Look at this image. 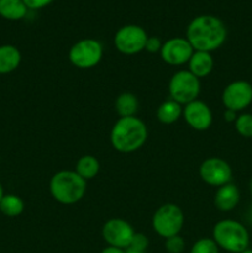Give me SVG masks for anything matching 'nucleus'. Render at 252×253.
<instances>
[{"instance_id": "nucleus-1", "label": "nucleus", "mask_w": 252, "mask_h": 253, "mask_svg": "<svg viewBox=\"0 0 252 253\" xmlns=\"http://www.w3.org/2000/svg\"><path fill=\"white\" fill-rule=\"evenodd\" d=\"M227 30L221 19L214 15H199L189 22L187 37L194 51L211 53L224 44Z\"/></svg>"}, {"instance_id": "nucleus-2", "label": "nucleus", "mask_w": 252, "mask_h": 253, "mask_svg": "<svg viewBox=\"0 0 252 253\" xmlns=\"http://www.w3.org/2000/svg\"><path fill=\"white\" fill-rule=\"evenodd\" d=\"M146 124L137 116L119 118L110 132V142L114 150L121 153H131L140 150L147 141Z\"/></svg>"}, {"instance_id": "nucleus-3", "label": "nucleus", "mask_w": 252, "mask_h": 253, "mask_svg": "<svg viewBox=\"0 0 252 253\" xmlns=\"http://www.w3.org/2000/svg\"><path fill=\"white\" fill-rule=\"evenodd\" d=\"M49 192L53 199L61 204H74L85 195L86 180L77 174L76 170H61L51 178Z\"/></svg>"}, {"instance_id": "nucleus-4", "label": "nucleus", "mask_w": 252, "mask_h": 253, "mask_svg": "<svg viewBox=\"0 0 252 253\" xmlns=\"http://www.w3.org/2000/svg\"><path fill=\"white\" fill-rule=\"evenodd\" d=\"M212 240L216 242L219 249L231 253H241L249 249L250 235L241 222L225 219L215 224Z\"/></svg>"}, {"instance_id": "nucleus-5", "label": "nucleus", "mask_w": 252, "mask_h": 253, "mask_svg": "<svg viewBox=\"0 0 252 253\" xmlns=\"http://www.w3.org/2000/svg\"><path fill=\"white\" fill-rule=\"evenodd\" d=\"M184 225L183 210L173 203L161 205L152 216V229L158 236L163 239L179 235Z\"/></svg>"}, {"instance_id": "nucleus-6", "label": "nucleus", "mask_w": 252, "mask_h": 253, "mask_svg": "<svg viewBox=\"0 0 252 253\" xmlns=\"http://www.w3.org/2000/svg\"><path fill=\"white\" fill-rule=\"evenodd\" d=\"M168 90L172 100L177 101L180 105H187L197 100L199 96L200 81L188 69H180L170 78Z\"/></svg>"}, {"instance_id": "nucleus-7", "label": "nucleus", "mask_w": 252, "mask_h": 253, "mask_svg": "<svg viewBox=\"0 0 252 253\" xmlns=\"http://www.w3.org/2000/svg\"><path fill=\"white\" fill-rule=\"evenodd\" d=\"M103 44L95 39H83L71 47L68 58L74 67L89 69L100 63L103 58Z\"/></svg>"}, {"instance_id": "nucleus-8", "label": "nucleus", "mask_w": 252, "mask_h": 253, "mask_svg": "<svg viewBox=\"0 0 252 253\" xmlns=\"http://www.w3.org/2000/svg\"><path fill=\"white\" fill-rule=\"evenodd\" d=\"M148 35L143 27L138 25H125L116 31L114 44L120 53L132 56L145 49Z\"/></svg>"}, {"instance_id": "nucleus-9", "label": "nucleus", "mask_w": 252, "mask_h": 253, "mask_svg": "<svg viewBox=\"0 0 252 253\" xmlns=\"http://www.w3.org/2000/svg\"><path fill=\"white\" fill-rule=\"evenodd\" d=\"M199 175L208 185L219 188L231 183L232 169L229 163L222 158L209 157L200 165Z\"/></svg>"}, {"instance_id": "nucleus-10", "label": "nucleus", "mask_w": 252, "mask_h": 253, "mask_svg": "<svg viewBox=\"0 0 252 253\" xmlns=\"http://www.w3.org/2000/svg\"><path fill=\"white\" fill-rule=\"evenodd\" d=\"M103 239L109 246L126 250L131 244L135 230L123 219H110L104 224L101 230Z\"/></svg>"}, {"instance_id": "nucleus-11", "label": "nucleus", "mask_w": 252, "mask_h": 253, "mask_svg": "<svg viewBox=\"0 0 252 253\" xmlns=\"http://www.w3.org/2000/svg\"><path fill=\"white\" fill-rule=\"evenodd\" d=\"M221 100L225 108L239 113L252 103V85L246 81L232 82L222 91Z\"/></svg>"}, {"instance_id": "nucleus-12", "label": "nucleus", "mask_w": 252, "mask_h": 253, "mask_svg": "<svg viewBox=\"0 0 252 253\" xmlns=\"http://www.w3.org/2000/svg\"><path fill=\"white\" fill-rule=\"evenodd\" d=\"M194 53L192 44L184 37H172L162 43L160 56L163 62L170 66H183L188 63Z\"/></svg>"}, {"instance_id": "nucleus-13", "label": "nucleus", "mask_w": 252, "mask_h": 253, "mask_svg": "<svg viewBox=\"0 0 252 253\" xmlns=\"http://www.w3.org/2000/svg\"><path fill=\"white\" fill-rule=\"evenodd\" d=\"M185 123L195 131H205L211 126L212 113L209 105L202 100H194L183 108Z\"/></svg>"}, {"instance_id": "nucleus-14", "label": "nucleus", "mask_w": 252, "mask_h": 253, "mask_svg": "<svg viewBox=\"0 0 252 253\" xmlns=\"http://www.w3.org/2000/svg\"><path fill=\"white\" fill-rule=\"evenodd\" d=\"M240 202V190L232 183L217 188L214 197L215 207L221 211H230L235 209Z\"/></svg>"}, {"instance_id": "nucleus-15", "label": "nucleus", "mask_w": 252, "mask_h": 253, "mask_svg": "<svg viewBox=\"0 0 252 253\" xmlns=\"http://www.w3.org/2000/svg\"><path fill=\"white\" fill-rule=\"evenodd\" d=\"M214 68V58L211 53L203 51H194L188 62V71L197 78H205Z\"/></svg>"}, {"instance_id": "nucleus-16", "label": "nucleus", "mask_w": 252, "mask_h": 253, "mask_svg": "<svg viewBox=\"0 0 252 253\" xmlns=\"http://www.w3.org/2000/svg\"><path fill=\"white\" fill-rule=\"evenodd\" d=\"M21 62V53L11 44L0 46V74H7L14 72Z\"/></svg>"}, {"instance_id": "nucleus-17", "label": "nucleus", "mask_w": 252, "mask_h": 253, "mask_svg": "<svg viewBox=\"0 0 252 253\" xmlns=\"http://www.w3.org/2000/svg\"><path fill=\"white\" fill-rule=\"evenodd\" d=\"M156 116H157L158 121L166 125L175 123L179 120L183 116V106L180 105L177 101L172 100H166L161 104L156 111Z\"/></svg>"}, {"instance_id": "nucleus-18", "label": "nucleus", "mask_w": 252, "mask_h": 253, "mask_svg": "<svg viewBox=\"0 0 252 253\" xmlns=\"http://www.w3.org/2000/svg\"><path fill=\"white\" fill-rule=\"evenodd\" d=\"M27 6L22 0H0V16L17 21L26 16Z\"/></svg>"}, {"instance_id": "nucleus-19", "label": "nucleus", "mask_w": 252, "mask_h": 253, "mask_svg": "<svg viewBox=\"0 0 252 253\" xmlns=\"http://www.w3.org/2000/svg\"><path fill=\"white\" fill-rule=\"evenodd\" d=\"M138 110V100L135 94L126 93L120 94L115 100V111L120 118L135 116Z\"/></svg>"}, {"instance_id": "nucleus-20", "label": "nucleus", "mask_w": 252, "mask_h": 253, "mask_svg": "<svg viewBox=\"0 0 252 253\" xmlns=\"http://www.w3.org/2000/svg\"><path fill=\"white\" fill-rule=\"evenodd\" d=\"M77 174L81 175L84 180H90L98 175L99 170H100V163L96 160L94 156L85 155L82 156L78 161H77L76 169Z\"/></svg>"}, {"instance_id": "nucleus-21", "label": "nucleus", "mask_w": 252, "mask_h": 253, "mask_svg": "<svg viewBox=\"0 0 252 253\" xmlns=\"http://www.w3.org/2000/svg\"><path fill=\"white\" fill-rule=\"evenodd\" d=\"M25 204L20 197L15 194H7L0 200V211L9 217H16L24 211Z\"/></svg>"}, {"instance_id": "nucleus-22", "label": "nucleus", "mask_w": 252, "mask_h": 253, "mask_svg": "<svg viewBox=\"0 0 252 253\" xmlns=\"http://www.w3.org/2000/svg\"><path fill=\"white\" fill-rule=\"evenodd\" d=\"M235 130L242 137L251 138L252 137V114H241L237 115L235 120Z\"/></svg>"}, {"instance_id": "nucleus-23", "label": "nucleus", "mask_w": 252, "mask_h": 253, "mask_svg": "<svg viewBox=\"0 0 252 253\" xmlns=\"http://www.w3.org/2000/svg\"><path fill=\"white\" fill-rule=\"evenodd\" d=\"M190 253H219V246L212 239H200L190 249Z\"/></svg>"}, {"instance_id": "nucleus-24", "label": "nucleus", "mask_w": 252, "mask_h": 253, "mask_svg": "<svg viewBox=\"0 0 252 253\" xmlns=\"http://www.w3.org/2000/svg\"><path fill=\"white\" fill-rule=\"evenodd\" d=\"M165 247L168 253H182L185 249V241L182 236L175 235V236L166 239Z\"/></svg>"}, {"instance_id": "nucleus-25", "label": "nucleus", "mask_w": 252, "mask_h": 253, "mask_svg": "<svg viewBox=\"0 0 252 253\" xmlns=\"http://www.w3.org/2000/svg\"><path fill=\"white\" fill-rule=\"evenodd\" d=\"M128 247H131V249L133 250H137V251L146 252V250H147L148 247V239L145 235L141 234V232H135Z\"/></svg>"}, {"instance_id": "nucleus-26", "label": "nucleus", "mask_w": 252, "mask_h": 253, "mask_svg": "<svg viewBox=\"0 0 252 253\" xmlns=\"http://www.w3.org/2000/svg\"><path fill=\"white\" fill-rule=\"evenodd\" d=\"M161 48H162V42H161V40L156 36H148L145 46L146 51L150 52V53H160Z\"/></svg>"}, {"instance_id": "nucleus-27", "label": "nucleus", "mask_w": 252, "mask_h": 253, "mask_svg": "<svg viewBox=\"0 0 252 253\" xmlns=\"http://www.w3.org/2000/svg\"><path fill=\"white\" fill-rule=\"evenodd\" d=\"M24 4L26 5L27 9L31 10H39L43 9V7L48 6L49 4L54 1V0H22Z\"/></svg>"}, {"instance_id": "nucleus-28", "label": "nucleus", "mask_w": 252, "mask_h": 253, "mask_svg": "<svg viewBox=\"0 0 252 253\" xmlns=\"http://www.w3.org/2000/svg\"><path fill=\"white\" fill-rule=\"evenodd\" d=\"M224 119L227 123H235V120L237 119V113L234 110H230V109H225Z\"/></svg>"}, {"instance_id": "nucleus-29", "label": "nucleus", "mask_w": 252, "mask_h": 253, "mask_svg": "<svg viewBox=\"0 0 252 253\" xmlns=\"http://www.w3.org/2000/svg\"><path fill=\"white\" fill-rule=\"evenodd\" d=\"M101 253H126V251L124 249H119V247L108 246L101 251Z\"/></svg>"}, {"instance_id": "nucleus-30", "label": "nucleus", "mask_w": 252, "mask_h": 253, "mask_svg": "<svg viewBox=\"0 0 252 253\" xmlns=\"http://www.w3.org/2000/svg\"><path fill=\"white\" fill-rule=\"evenodd\" d=\"M126 253H145L143 251H137V250H133L131 249V247H127V249L125 250Z\"/></svg>"}, {"instance_id": "nucleus-31", "label": "nucleus", "mask_w": 252, "mask_h": 253, "mask_svg": "<svg viewBox=\"0 0 252 253\" xmlns=\"http://www.w3.org/2000/svg\"><path fill=\"white\" fill-rule=\"evenodd\" d=\"M2 197H4V190H2L1 184H0V200L2 199Z\"/></svg>"}, {"instance_id": "nucleus-32", "label": "nucleus", "mask_w": 252, "mask_h": 253, "mask_svg": "<svg viewBox=\"0 0 252 253\" xmlns=\"http://www.w3.org/2000/svg\"><path fill=\"white\" fill-rule=\"evenodd\" d=\"M241 253H252V250L251 249H246L245 251H242Z\"/></svg>"}, {"instance_id": "nucleus-33", "label": "nucleus", "mask_w": 252, "mask_h": 253, "mask_svg": "<svg viewBox=\"0 0 252 253\" xmlns=\"http://www.w3.org/2000/svg\"><path fill=\"white\" fill-rule=\"evenodd\" d=\"M250 190H251V194H252V179L251 182H250Z\"/></svg>"}]
</instances>
